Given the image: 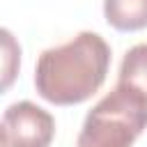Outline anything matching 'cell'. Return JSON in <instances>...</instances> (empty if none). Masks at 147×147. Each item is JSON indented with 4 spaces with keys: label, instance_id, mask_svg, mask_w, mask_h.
<instances>
[{
    "label": "cell",
    "instance_id": "obj_1",
    "mask_svg": "<svg viewBox=\"0 0 147 147\" xmlns=\"http://www.w3.org/2000/svg\"><path fill=\"white\" fill-rule=\"evenodd\" d=\"M110 69V46L96 32L83 30L67 44L46 48L34 69V87L55 106H76L96 94Z\"/></svg>",
    "mask_w": 147,
    "mask_h": 147
},
{
    "label": "cell",
    "instance_id": "obj_2",
    "mask_svg": "<svg viewBox=\"0 0 147 147\" xmlns=\"http://www.w3.org/2000/svg\"><path fill=\"white\" fill-rule=\"evenodd\" d=\"M147 129V96L117 83L87 115L78 147H133Z\"/></svg>",
    "mask_w": 147,
    "mask_h": 147
},
{
    "label": "cell",
    "instance_id": "obj_3",
    "mask_svg": "<svg viewBox=\"0 0 147 147\" xmlns=\"http://www.w3.org/2000/svg\"><path fill=\"white\" fill-rule=\"evenodd\" d=\"M7 147H48L55 136V119L32 101H16L2 115Z\"/></svg>",
    "mask_w": 147,
    "mask_h": 147
},
{
    "label": "cell",
    "instance_id": "obj_4",
    "mask_svg": "<svg viewBox=\"0 0 147 147\" xmlns=\"http://www.w3.org/2000/svg\"><path fill=\"white\" fill-rule=\"evenodd\" d=\"M103 16L119 32H138L147 28V0H103Z\"/></svg>",
    "mask_w": 147,
    "mask_h": 147
},
{
    "label": "cell",
    "instance_id": "obj_5",
    "mask_svg": "<svg viewBox=\"0 0 147 147\" xmlns=\"http://www.w3.org/2000/svg\"><path fill=\"white\" fill-rule=\"evenodd\" d=\"M117 83L129 85L147 96V44H136L124 53Z\"/></svg>",
    "mask_w": 147,
    "mask_h": 147
},
{
    "label": "cell",
    "instance_id": "obj_6",
    "mask_svg": "<svg viewBox=\"0 0 147 147\" xmlns=\"http://www.w3.org/2000/svg\"><path fill=\"white\" fill-rule=\"evenodd\" d=\"M18 69H21V44L7 28H0V94H5L16 83Z\"/></svg>",
    "mask_w": 147,
    "mask_h": 147
},
{
    "label": "cell",
    "instance_id": "obj_7",
    "mask_svg": "<svg viewBox=\"0 0 147 147\" xmlns=\"http://www.w3.org/2000/svg\"><path fill=\"white\" fill-rule=\"evenodd\" d=\"M0 147H7V136H5V126L0 124Z\"/></svg>",
    "mask_w": 147,
    "mask_h": 147
}]
</instances>
